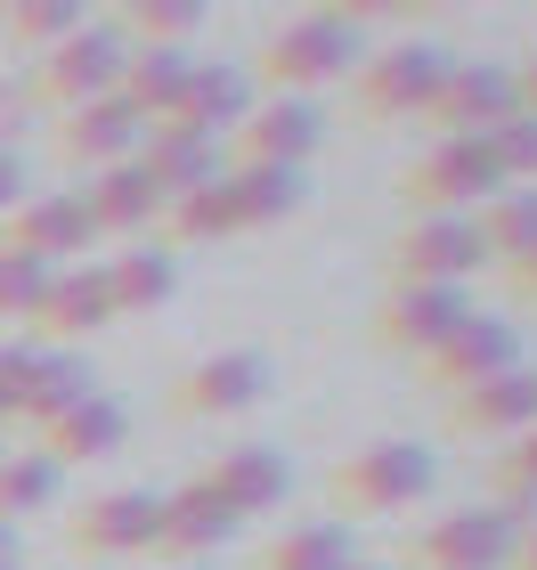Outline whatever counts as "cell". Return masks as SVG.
Segmentation results:
<instances>
[{
	"label": "cell",
	"instance_id": "6da1fadb",
	"mask_svg": "<svg viewBox=\"0 0 537 570\" xmlns=\"http://www.w3.org/2000/svg\"><path fill=\"white\" fill-rule=\"evenodd\" d=\"M350 58H358V24L342 9H310L261 41V82L269 98H310L318 82H342Z\"/></svg>",
	"mask_w": 537,
	"mask_h": 570
},
{
	"label": "cell",
	"instance_id": "7a4b0ae2",
	"mask_svg": "<svg viewBox=\"0 0 537 570\" xmlns=\"http://www.w3.org/2000/svg\"><path fill=\"white\" fill-rule=\"evenodd\" d=\"M448 49L440 41H399V49H382V58H367L350 73V107H358V122H407V115H431V98H440V82H448Z\"/></svg>",
	"mask_w": 537,
	"mask_h": 570
},
{
	"label": "cell",
	"instance_id": "3957f363",
	"mask_svg": "<svg viewBox=\"0 0 537 570\" xmlns=\"http://www.w3.org/2000/svg\"><path fill=\"white\" fill-rule=\"evenodd\" d=\"M122 66H131V41H122V24H82L73 41H58L49 58L33 66V107H90V98H115L122 90Z\"/></svg>",
	"mask_w": 537,
	"mask_h": 570
},
{
	"label": "cell",
	"instance_id": "277c9868",
	"mask_svg": "<svg viewBox=\"0 0 537 570\" xmlns=\"http://www.w3.org/2000/svg\"><path fill=\"white\" fill-rule=\"evenodd\" d=\"M399 196L416 204V220H473L489 196H505V179L480 139H440L424 164L399 171Z\"/></svg>",
	"mask_w": 537,
	"mask_h": 570
},
{
	"label": "cell",
	"instance_id": "5b68a950",
	"mask_svg": "<svg viewBox=\"0 0 537 570\" xmlns=\"http://www.w3.org/2000/svg\"><path fill=\"white\" fill-rule=\"evenodd\" d=\"M431 481H440V464H431L424 440H375L350 464H335V505L342 513H399V505H424Z\"/></svg>",
	"mask_w": 537,
	"mask_h": 570
},
{
	"label": "cell",
	"instance_id": "8992f818",
	"mask_svg": "<svg viewBox=\"0 0 537 570\" xmlns=\"http://www.w3.org/2000/svg\"><path fill=\"white\" fill-rule=\"evenodd\" d=\"M514 115H521L514 66H489V58H456L424 122H431L440 139H489L497 122H514Z\"/></svg>",
	"mask_w": 537,
	"mask_h": 570
},
{
	"label": "cell",
	"instance_id": "52a82bcc",
	"mask_svg": "<svg viewBox=\"0 0 537 570\" xmlns=\"http://www.w3.org/2000/svg\"><path fill=\"white\" fill-rule=\"evenodd\" d=\"M514 547H521V522H514V513L465 505V513H448V522L416 530L407 562H416V570H514Z\"/></svg>",
	"mask_w": 537,
	"mask_h": 570
},
{
	"label": "cell",
	"instance_id": "ba28073f",
	"mask_svg": "<svg viewBox=\"0 0 537 570\" xmlns=\"http://www.w3.org/2000/svg\"><path fill=\"white\" fill-rule=\"evenodd\" d=\"M156 530H163V498H156V489H107V498H90L66 522V538H73V554H82V562L156 554Z\"/></svg>",
	"mask_w": 537,
	"mask_h": 570
},
{
	"label": "cell",
	"instance_id": "9c48e42d",
	"mask_svg": "<svg viewBox=\"0 0 537 570\" xmlns=\"http://www.w3.org/2000/svg\"><path fill=\"white\" fill-rule=\"evenodd\" d=\"M416 367H424L431 392H448V400H456V392H480V383L514 375V367H521V334L505 326V318H480V309H473V318L456 326L440 351H424Z\"/></svg>",
	"mask_w": 537,
	"mask_h": 570
},
{
	"label": "cell",
	"instance_id": "30bf717a",
	"mask_svg": "<svg viewBox=\"0 0 537 570\" xmlns=\"http://www.w3.org/2000/svg\"><path fill=\"white\" fill-rule=\"evenodd\" d=\"M326 147V115L310 98H261L237 139H228V164H269V171H310V155Z\"/></svg>",
	"mask_w": 537,
	"mask_h": 570
},
{
	"label": "cell",
	"instance_id": "8fae6325",
	"mask_svg": "<svg viewBox=\"0 0 537 570\" xmlns=\"http://www.w3.org/2000/svg\"><path fill=\"white\" fill-rule=\"evenodd\" d=\"M465 318H473L465 285H391L382 309H375V343L399 351V358H424V351H440Z\"/></svg>",
	"mask_w": 537,
	"mask_h": 570
},
{
	"label": "cell",
	"instance_id": "7c38bea8",
	"mask_svg": "<svg viewBox=\"0 0 537 570\" xmlns=\"http://www.w3.org/2000/svg\"><path fill=\"white\" fill-rule=\"evenodd\" d=\"M90 213H82V196H24L9 220H0V253H24V262H41V269H73L90 253Z\"/></svg>",
	"mask_w": 537,
	"mask_h": 570
},
{
	"label": "cell",
	"instance_id": "4fadbf2b",
	"mask_svg": "<svg viewBox=\"0 0 537 570\" xmlns=\"http://www.w3.org/2000/svg\"><path fill=\"white\" fill-rule=\"evenodd\" d=\"M489 269L473 220H407L391 237V285H465Z\"/></svg>",
	"mask_w": 537,
	"mask_h": 570
},
{
	"label": "cell",
	"instance_id": "5bb4252c",
	"mask_svg": "<svg viewBox=\"0 0 537 570\" xmlns=\"http://www.w3.org/2000/svg\"><path fill=\"white\" fill-rule=\"evenodd\" d=\"M261 400H269V358L261 351H212L171 383L179 416H252Z\"/></svg>",
	"mask_w": 537,
	"mask_h": 570
},
{
	"label": "cell",
	"instance_id": "9a60e30c",
	"mask_svg": "<svg viewBox=\"0 0 537 570\" xmlns=\"http://www.w3.org/2000/svg\"><path fill=\"white\" fill-rule=\"evenodd\" d=\"M33 334H49L58 351H73L82 334L98 326H115V302H107V269L98 262H73V269H49L41 285V302H33V318H24Z\"/></svg>",
	"mask_w": 537,
	"mask_h": 570
},
{
	"label": "cell",
	"instance_id": "2e32d148",
	"mask_svg": "<svg viewBox=\"0 0 537 570\" xmlns=\"http://www.w3.org/2000/svg\"><path fill=\"white\" fill-rule=\"evenodd\" d=\"M131 164L171 196H188V188H212V179H228V139H203V131H179V122H147V139Z\"/></svg>",
	"mask_w": 537,
	"mask_h": 570
},
{
	"label": "cell",
	"instance_id": "e0dca14e",
	"mask_svg": "<svg viewBox=\"0 0 537 570\" xmlns=\"http://www.w3.org/2000/svg\"><path fill=\"white\" fill-rule=\"evenodd\" d=\"M147 139V122L122 107V98H90V107H73L58 115V155L73 171H115V164H131Z\"/></svg>",
	"mask_w": 537,
	"mask_h": 570
},
{
	"label": "cell",
	"instance_id": "ac0fdd59",
	"mask_svg": "<svg viewBox=\"0 0 537 570\" xmlns=\"http://www.w3.org/2000/svg\"><path fill=\"white\" fill-rule=\"evenodd\" d=\"M252 107H261V90H252V73H245V66L196 58V73H188V90H179L171 122H179V131H203V139H228Z\"/></svg>",
	"mask_w": 537,
	"mask_h": 570
},
{
	"label": "cell",
	"instance_id": "d6986e66",
	"mask_svg": "<svg viewBox=\"0 0 537 570\" xmlns=\"http://www.w3.org/2000/svg\"><path fill=\"white\" fill-rule=\"evenodd\" d=\"M245 522L228 513L203 481H188V489H171L163 498V530H156V554L163 562H203V554H220L228 538H237Z\"/></svg>",
	"mask_w": 537,
	"mask_h": 570
},
{
	"label": "cell",
	"instance_id": "ffe728a7",
	"mask_svg": "<svg viewBox=\"0 0 537 570\" xmlns=\"http://www.w3.org/2000/svg\"><path fill=\"white\" fill-rule=\"evenodd\" d=\"M82 213L98 237H147V228H163V188L139 164H115V171H90Z\"/></svg>",
	"mask_w": 537,
	"mask_h": 570
},
{
	"label": "cell",
	"instance_id": "44dd1931",
	"mask_svg": "<svg viewBox=\"0 0 537 570\" xmlns=\"http://www.w3.org/2000/svg\"><path fill=\"white\" fill-rule=\"evenodd\" d=\"M203 489L237 513V522H252V513H269V505H286V489H294V473H286V456L277 449H261V440H245V449H220V464L203 473Z\"/></svg>",
	"mask_w": 537,
	"mask_h": 570
},
{
	"label": "cell",
	"instance_id": "7402d4cb",
	"mask_svg": "<svg viewBox=\"0 0 537 570\" xmlns=\"http://www.w3.org/2000/svg\"><path fill=\"white\" fill-rule=\"evenodd\" d=\"M448 416H456V432H480V440H521V432H537V367H514V375L480 383V392H456Z\"/></svg>",
	"mask_w": 537,
	"mask_h": 570
},
{
	"label": "cell",
	"instance_id": "603a6c76",
	"mask_svg": "<svg viewBox=\"0 0 537 570\" xmlns=\"http://www.w3.org/2000/svg\"><path fill=\"white\" fill-rule=\"evenodd\" d=\"M122 440H131V407L107 400V392H90L82 407H73V416H58V424L41 432V456L66 473V464H98V456H115Z\"/></svg>",
	"mask_w": 537,
	"mask_h": 570
},
{
	"label": "cell",
	"instance_id": "cb8c5ba5",
	"mask_svg": "<svg viewBox=\"0 0 537 570\" xmlns=\"http://www.w3.org/2000/svg\"><path fill=\"white\" fill-rule=\"evenodd\" d=\"M98 269H107L115 318H131V309H163L179 294V253L171 245H122L115 262H98Z\"/></svg>",
	"mask_w": 537,
	"mask_h": 570
},
{
	"label": "cell",
	"instance_id": "d4e9b609",
	"mask_svg": "<svg viewBox=\"0 0 537 570\" xmlns=\"http://www.w3.org/2000/svg\"><path fill=\"white\" fill-rule=\"evenodd\" d=\"M228 204H237V228H286L301 204H310V171L228 164Z\"/></svg>",
	"mask_w": 537,
	"mask_h": 570
},
{
	"label": "cell",
	"instance_id": "484cf974",
	"mask_svg": "<svg viewBox=\"0 0 537 570\" xmlns=\"http://www.w3.org/2000/svg\"><path fill=\"white\" fill-rule=\"evenodd\" d=\"M196 73V49H131V66H122V107H131L139 122H171L179 90H188Z\"/></svg>",
	"mask_w": 537,
	"mask_h": 570
},
{
	"label": "cell",
	"instance_id": "4316f807",
	"mask_svg": "<svg viewBox=\"0 0 537 570\" xmlns=\"http://www.w3.org/2000/svg\"><path fill=\"white\" fill-rule=\"evenodd\" d=\"M98 392L90 383V358H73V351H41L33 358V392H24V407H17V424H33V432H49L58 416H73Z\"/></svg>",
	"mask_w": 537,
	"mask_h": 570
},
{
	"label": "cell",
	"instance_id": "83f0119b",
	"mask_svg": "<svg viewBox=\"0 0 537 570\" xmlns=\"http://www.w3.org/2000/svg\"><path fill=\"white\" fill-rule=\"evenodd\" d=\"M473 237H480V253H489V262H505V269H514L521 253H537V188L489 196V204L473 213Z\"/></svg>",
	"mask_w": 537,
	"mask_h": 570
},
{
	"label": "cell",
	"instance_id": "f1b7e54d",
	"mask_svg": "<svg viewBox=\"0 0 537 570\" xmlns=\"http://www.w3.org/2000/svg\"><path fill=\"white\" fill-rule=\"evenodd\" d=\"M220 237H245V228H237V204H228V179L188 188V196L163 204V245H220Z\"/></svg>",
	"mask_w": 537,
	"mask_h": 570
},
{
	"label": "cell",
	"instance_id": "f546056e",
	"mask_svg": "<svg viewBox=\"0 0 537 570\" xmlns=\"http://www.w3.org/2000/svg\"><path fill=\"white\" fill-rule=\"evenodd\" d=\"M58 489H66V473L41 449L0 456V530H17V522H33L41 505H58Z\"/></svg>",
	"mask_w": 537,
	"mask_h": 570
},
{
	"label": "cell",
	"instance_id": "4dcf8cb0",
	"mask_svg": "<svg viewBox=\"0 0 537 570\" xmlns=\"http://www.w3.org/2000/svg\"><path fill=\"white\" fill-rule=\"evenodd\" d=\"M115 24H122V41H131V49H196L203 0H131Z\"/></svg>",
	"mask_w": 537,
	"mask_h": 570
},
{
	"label": "cell",
	"instance_id": "1f68e13d",
	"mask_svg": "<svg viewBox=\"0 0 537 570\" xmlns=\"http://www.w3.org/2000/svg\"><path fill=\"white\" fill-rule=\"evenodd\" d=\"M350 554V522H294L277 547L261 554V570H342Z\"/></svg>",
	"mask_w": 537,
	"mask_h": 570
},
{
	"label": "cell",
	"instance_id": "d6a6232c",
	"mask_svg": "<svg viewBox=\"0 0 537 570\" xmlns=\"http://www.w3.org/2000/svg\"><path fill=\"white\" fill-rule=\"evenodd\" d=\"M82 24H90V17L73 9V0H17V9L0 17V33H9L17 49H41V58H49V49H58V41H73Z\"/></svg>",
	"mask_w": 537,
	"mask_h": 570
},
{
	"label": "cell",
	"instance_id": "836d02e7",
	"mask_svg": "<svg viewBox=\"0 0 537 570\" xmlns=\"http://www.w3.org/2000/svg\"><path fill=\"white\" fill-rule=\"evenodd\" d=\"M489 164H497V179L505 188H537V115H514V122H497L489 139Z\"/></svg>",
	"mask_w": 537,
	"mask_h": 570
},
{
	"label": "cell",
	"instance_id": "e575fe53",
	"mask_svg": "<svg viewBox=\"0 0 537 570\" xmlns=\"http://www.w3.org/2000/svg\"><path fill=\"white\" fill-rule=\"evenodd\" d=\"M41 285H49L41 262H24V253H0V326H9V318H33Z\"/></svg>",
	"mask_w": 537,
	"mask_h": 570
},
{
	"label": "cell",
	"instance_id": "d590c367",
	"mask_svg": "<svg viewBox=\"0 0 537 570\" xmlns=\"http://www.w3.org/2000/svg\"><path fill=\"white\" fill-rule=\"evenodd\" d=\"M505 498H537V432L505 440V456H497V505Z\"/></svg>",
	"mask_w": 537,
	"mask_h": 570
},
{
	"label": "cell",
	"instance_id": "8d00e7d4",
	"mask_svg": "<svg viewBox=\"0 0 537 570\" xmlns=\"http://www.w3.org/2000/svg\"><path fill=\"white\" fill-rule=\"evenodd\" d=\"M33 358H41V351H24V343H0V424H17L24 392H33Z\"/></svg>",
	"mask_w": 537,
	"mask_h": 570
},
{
	"label": "cell",
	"instance_id": "74e56055",
	"mask_svg": "<svg viewBox=\"0 0 537 570\" xmlns=\"http://www.w3.org/2000/svg\"><path fill=\"white\" fill-rule=\"evenodd\" d=\"M24 122H33V90L0 82V155H24Z\"/></svg>",
	"mask_w": 537,
	"mask_h": 570
},
{
	"label": "cell",
	"instance_id": "f35d334b",
	"mask_svg": "<svg viewBox=\"0 0 537 570\" xmlns=\"http://www.w3.org/2000/svg\"><path fill=\"white\" fill-rule=\"evenodd\" d=\"M24 204V155H0V220Z\"/></svg>",
	"mask_w": 537,
	"mask_h": 570
},
{
	"label": "cell",
	"instance_id": "ab89813d",
	"mask_svg": "<svg viewBox=\"0 0 537 570\" xmlns=\"http://www.w3.org/2000/svg\"><path fill=\"white\" fill-rule=\"evenodd\" d=\"M505 277H514V294H521V302H537V253H521V262L505 269Z\"/></svg>",
	"mask_w": 537,
	"mask_h": 570
},
{
	"label": "cell",
	"instance_id": "60d3db41",
	"mask_svg": "<svg viewBox=\"0 0 537 570\" xmlns=\"http://www.w3.org/2000/svg\"><path fill=\"white\" fill-rule=\"evenodd\" d=\"M514 90H521V115H537V58L514 66Z\"/></svg>",
	"mask_w": 537,
	"mask_h": 570
},
{
	"label": "cell",
	"instance_id": "b9f144b4",
	"mask_svg": "<svg viewBox=\"0 0 537 570\" xmlns=\"http://www.w3.org/2000/svg\"><path fill=\"white\" fill-rule=\"evenodd\" d=\"M0 570H24V547H17V530H0Z\"/></svg>",
	"mask_w": 537,
	"mask_h": 570
},
{
	"label": "cell",
	"instance_id": "7bdbcfd3",
	"mask_svg": "<svg viewBox=\"0 0 537 570\" xmlns=\"http://www.w3.org/2000/svg\"><path fill=\"white\" fill-rule=\"evenodd\" d=\"M514 570H537V530H521V547H514Z\"/></svg>",
	"mask_w": 537,
	"mask_h": 570
},
{
	"label": "cell",
	"instance_id": "ee69618b",
	"mask_svg": "<svg viewBox=\"0 0 537 570\" xmlns=\"http://www.w3.org/2000/svg\"><path fill=\"white\" fill-rule=\"evenodd\" d=\"M342 570H382V562H342Z\"/></svg>",
	"mask_w": 537,
	"mask_h": 570
}]
</instances>
